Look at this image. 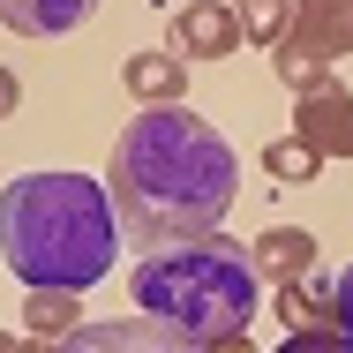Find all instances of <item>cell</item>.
I'll return each instance as SVG.
<instances>
[{
    "instance_id": "6da1fadb",
    "label": "cell",
    "mask_w": 353,
    "mask_h": 353,
    "mask_svg": "<svg viewBox=\"0 0 353 353\" xmlns=\"http://www.w3.org/2000/svg\"><path fill=\"white\" fill-rule=\"evenodd\" d=\"M105 188L128 248H165V241H196L218 233L233 196H241V165L233 143L218 136L203 113L181 105H143L136 121L121 128L113 158H105Z\"/></svg>"
},
{
    "instance_id": "7a4b0ae2",
    "label": "cell",
    "mask_w": 353,
    "mask_h": 353,
    "mask_svg": "<svg viewBox=\"0 0 353 353\" xmlns=\"http://www.w3.org/2000/svg\"><path fill=\"white\" fill-rule=\"evenodd\" d=\"M121 211L98 173H15L0 188V263L30 293H83L121 256Z\"/></svg>"
},
{
    "instance_id": "3957f363",
    "label": "cell",
    "mask_w": 353,
    "mask_h": 353,
    "mask_svg": "<svg viewBox=\"0 0 353 353\" xmlns=\"http://www.w3.org/2000/svg\"><path fill=\"white\" fill-rule=\"evenodd\" d=\"M128 293H136V316L181 331L188 346H225V339H248L263 308V271H256V248L225 233H196V241L150 248L128 271Z\"/></svg>"
},
{
    "instance_id": "277c9868",
    "label": "cell",
    "mask_w": 353,
    "mask_h": 353,
    "mask_svg": "<svg viewBox=\"0 0 353 353\" xmlns=\"http://www.w3.org/2000/svg\"><path fill=\"white\" fill-rule=\"evenodd\" d=\"M293 136L308 143L316 158H353V90L331 75V83H316V90H301V105H293Z\"/></svg>"
},
{
    "instance_id": "5b68a950",
    "label": "cell",
    "mask_w": 353,
    "mask_h": 353,
    "mask_svg": "<svg viewBox=\"0 0 353 353\" xmlns=\"http://www.w3.org/2000/svg\"><path fill=\"white\" fill-rule=\"evenodd\" d=\"M279 46L323 61V68H339L353 53V0H293V30H285Z\"/></svg>"
},
{
    "instance_id": "8992f818",
    "label": "cell",
    "mask_w": 353,
    "mask_h": 353,
    "mask_svg": "<svg viewBox=\"0 0 353 353\" xmlns=\"http://www.w3.org/2000/svg\"><path fill=\"white\" fill-rule=\"evenodd\" d=\"M61 353H203V346H188L181 331H165L150 316H105V323H83L75 339H61Z\"/></svg>"
},
{
    "instance_id": "52a82bcc",
    "label": "cell",
    "mask_w": 353,
    "mask_h": 353,
    "mask_svg": "<svg viewBox=\"0 0 353 353\" xmlns=\"http://www.w3.org/2000/svg\"><path fill=\"white\" fill-rule=\"evenodd\" d=\"M248 46V30H241V15L225 8V0H188L181 15H173V53L181 61H225V53H241Z\"/></svg>"
},
{
    "instance_id": "ba28073f",
    "label": "cell",
    "mask_w": 353,
    "mask_h": 353,
    "mask_svg": "<svg viewBox=\"0 0 353 353\" xmlns=\"http://www.w3.org/2000/svg\"><path fill=\"white\" fill-rule=\"evenodd\" d=\"M121 83H128L136 105H181L188 98V61L165 53V46H150V53H128L121 61Z\"/></svg>"
},
{
    "instance_id": "9c48e42d",
    "label": "cell",
    "mask_w": 353,
    "mask_h": 353,
    "mask_svg": "<svg viewBox=\"0 0 353 353\" xmlns=\"http://www.w3.org/2000/svg\"><path fill=\"white\" fill-rule=\"evenodd\" d=\"M271 308H279L285 331H339V279H293L271 293Z\"/></svg>"
},
{
    "instance_id": "30bf717a",
    "label": "cell",
    "mask_w": 353,
    "mask_h": 353,
    "mask_svg": "<svg viewBox=\"0 0 353 353\" xmlns=\"http://www.w3.org/2000/svg\"><path fill=\"white\" fill-rule=\"evenodd\" d=\"M98 15V0H0V23L15 38H68Z\"/></svg>"
},
{
    "instance_id": "8fae6325",
    "label": "cell",
    "mask_w": 353,
    "mask_h": 353,
    "mask_svg": "<svg viewBox=\"0 0 353 353\" xmlns=\"http://www.w3.org/2000/svg\"><path fill=\"white\" fill-rule=\"evenodd\" d=\"M256 271L279 279V285L308 279V271H316V233H308V225H263V233H256Z\"/></svg>"
},
{
    "instance_id": "7c38bea8",
    "label": "cell",
    "mask_w": 353,
    "mask_h": 353,
    "mask_svg": "<svg viewBox=\"0 0 353 353\" xmlns=\"http://www.w3.org/2000/svg\"><path fill=\"white\" fill-rule=\"evenodd\" d=\"M83 331V316H75V293H23V339H46V346H61Z\"/></svg>"
},
{
    "instance_id": "4fadbf2b",
    "label": "cell",
    "mask_w": 353,
    "mask_h": 353,
    "mask_svg": "<svg viewBox=\"0 0 353 353\" xmlns=\"http://www.w3.org/2000/svg\"><path fill=\"white\" fill-rule=\"evenodd\" d=\"M233 15H241V30H248V46H279L285 30H293V0H233Z\"/></svg>"
},
{
    "instance_id": "5bb4252c",
    "label": "cell",
    "mask_w": 353,
    "mask_h": 353,
    "mask_svg": "<svg viewBox=\"0 0 353 353\" xmlns=\"http://www.w3.org/2000/svg\"><path fill=\"white\" fill-rule=\"evenodd\" d=\"M316 165H323V158H316L301 136H279L263 150V173H271V181H316Z\"/></svg>"
},
{
    "instance_id": "9a60e30c",
    "label": "cell",
    "mask_w": 353,
    "mask_h": 353,
    "mask_svg": "<svg viewBox=\"0 0 353 353\" xmlns=\"http://www.w3.org/2000/svg\"><path fill=\"white\" fill-rule=\"evenodd\" d=\"M271 75H279L293 98H301V90H316V83H331L323 61H308V53H293V46H271Z\"/></svg>"
},
{
    "instance_id": "2e32d148",
    "label": "cell",
    "mask_w": 353,
    "mask_h": 353,
    "mask_svg": "<svg viewBox=\"0 0 353 353\" xmlns=\"http://www.w3.org/2000/svg\"><path fill=\"white\" fill-rule=\"evenodd\" d=\"M279 353H353V339L346 331H285Z\"/></svg>"
},
{
    "instance_id": "e0dca14e",
    "label": "cell",
    "mask_w": 353,
    "mask_h": 353,
    "mask_svg": "<svg viewBox=\"0 0 353 353\" xmlns=\"http://www.w3.org/2000/svg\"><path fill=\"white\" fill-rule=\"evenodd\" d=\"M8 113H23V83H15V68L0 61V121H8Z\"/></svg>"
},
{
    "instance_id": "ac0fdd59",
    "label": "cell",
    "mask_w": 353,
    "mask_h": 353,
    "mask_svg": "<svg viewBox=\"0 0 353 353\" xmlns=\"http://www.w3.org/2000/svg\"><path fill=\"white\" fill-rule=\"evenodd\" d=\"M339 331H346V339H353V263H346V271H339Z\"/></svg>"
},
{
    "instance_id": "d6986e66",
    "label": "cell",
    "mask_w": 353,
    "mask_h": 353,
    "mask_svg": "<svg viewBox=\"0 0 353 353\" xmlns=\"http://www.w3.org/2000/svg\"><path fill=\"white\" fill-rule=\"evenodd\" d=\"M203 353H256L248 339H225V346H203Z\"/></svg>"
},
{
    "instance_id": "ffe728a7",
    "label": "cell",
    "mask_w": 353,
    "mask_h": 353,
    "mask_svg": "<svg viewBox=\"0 0 353 353\" xmlns=\"http://www.w3.org/2000/svg\"><path fill=\"white\" fill-rule=\"evenodd\" d=\"M0 353H23V339H8V331H0Z\"/></svg>"
}]
</instances>
